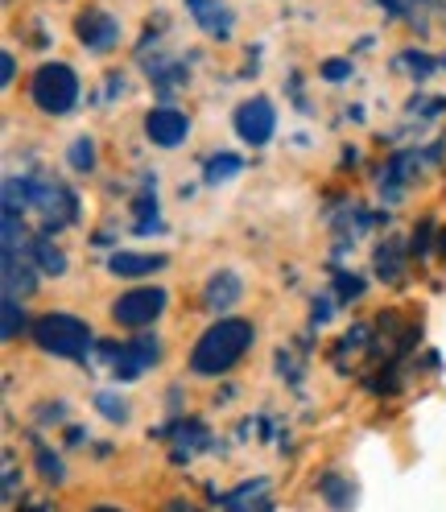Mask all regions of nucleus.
Instances as JSON below:
<instances>
[{
  "mask_svg": "<svg viewBox=\"0 0 446 512\" xmlns=\"http://www.w3.org/2000/svg\"><path fill=\"white\" fill-rule=\"evenodd\" d=\"M190 5V13L199 17V25L207 29V34H215V38H228L232 34V13L219 5V0H186Z\"/></svg>",
  "mask_w": 446,
  "mask_h": 512,
  "instance_id": "f8f14e48",
  "label": "nucleus"
},
{
  "mask_svg": "<svg viewBox=\"0 0 446 512\" xmlns=\"http://www.w3.org/2000/svg\"><path fill=\"white\" fill-rule=\"evenodd\" d=\"M91 512H120V508H112V504H100V508H91Z\"/></svg>",
  "mask_w": 446,
  "mask_h": 512,
  "instance_id": "bb28decb",
  "label": "nucleus"
},
{
  "mask_svg": "<svg viewBox=\"0 0 446 512\" xmlns=\"http://www.w3.org/2000/svg\"><path fill=\"white\" fill-rule=\"evenodd\" d=\"M318 492H323V500L331 504V508H352V500H356V488L347 484V479H339V475H323V484H318Z\"/></svg>",
  "mask_w": 446,
  "mask_h": 512,
  "instance_id": "dca6fc26",
  "label": "nucleus"
},
{
  "mask_svg": "<svg viewBox=\"0 0 446 512\" xmlns=\"http://www.w3.org/2000/svg\"><path fill=\"white\" fill-rule=\"evenodd\" d=\"M75 34H79V42L87 46V50H112L116 46V38H120V25L108 17V13H83L79 21H75Z\"/></svg>",
  "mask_w": 446,
  "mask_h": 512,
  "instance_id": "6e6552de",
  "label": "nucleus"
},
{
  "mask_svg": "<svg viewBox=\"0 0 446 512\" xmlns=\"http://www.w3.org/2000/svg\"><path fill=\"white\" fill-rule=\"evenodd\" d=\"M252 347V323L248 318H219V323H211L195 351H190V368L203 372V376H219L228 372L244 360V351Z\"/></svg>",
  "mask_w": 446,
  "mask_h": 512,
  "instance_id": "f257e3e1",
  "label": "nucleus"
},
{
  "mask_svg": "<svg viewBox=\"0 0 446 512\" xmlns=\"http://www.w3.org/2000/svg\"><path fill=\"white\" fill-rule=\"evenodd\" d=\"M34 343L58 360H79L91 347V331L75 314H42L34 323Z\"/></svg>",
  "mask_w": 446,
  "mask_h": 512,
  "instance_id": "f03ea898",
  "label": "nucleus"
},
{
  "mask_svg": "<svg viewBox=\"0 0 446 512\" xmlns=\"http://www.w3.org/2000/svg\"><path fill=\"white\" fill-rule=\"evenodd\" d=\"M29 207H34L42 215L46 228H67V223H75L79 215V203L67 186L58 182H34V195H29Z\"/></svg>",
  "mask_w": 446,
  "mask_h": 512,
  "instance_id": "39448f33",
  "label": "nucleus"
},
{
  "mask_svg": "<svg viewBox=\"0 0 446 512\" xmlns=\"http://www.w3.org/2000/svg\"><path fill=\"white\" fill-rule=\"evenodd\" d=\"M34 104L50 116H62V112H71L75 100H79V79L75 71L67 67V62H46V67H38L34 75Z\"/></svg>",
  "mask_w": 446,
  "mask_h": 512,
  "instance_id": "7ed1b4c3",
  "label": "nucleus"
},
{
  "mask_svg": "<svg viewBox=\"0 0 446 512\" xmlns=\"http://www.w3.org/2000/svg\"><path fill=\"white\" fill-rule=\"evenodd\" d=\"M13 488H17V463L13 455H5V500H13Z\"/></svg>",
  "mask_w": 446,
  "mask_h": 512,
  "instance_id": "4be33fe9",
  "label": "nucleus"
},
{
  "mask_svg": "<svg viewBox=\"0 0 446 512\" xmlns=\"http://www.w3.org/2000/svg\"><path fill=\"white\" fill-rule=\"evenodd\" d=\"M21 327H25V310L17 306V298H5V327L0 331H5V339H17Z\"/></svg>",
  "mask_w": 446,
  "mask_h": 512,
  "instance_id": "a211bd4d",
  "label": "nucleus"
},
{
  "mask_svg": "<svg viewBox=\"0 0 446 512\" xmlns=\"http://www.w3.org/2000/svg\"><path fill=\"white\" fill-rule=\"evenodd\" d=\"M166 265V256H153V252H112L108 256V269L116 277H149Z\"/></svg>",
  "mask_w": 446,
  "mask_h": 512,
  "instance_id": "9b49d317",
  "label": "nucleus"
},
{
  "mask_svg": "<svg viewBox=\"0 0 446 512\" xmlns=\"http://www.w3.org/2000/svg\"><path fill=\"white\" fill-rule=\"evenodd\" d=\"M397 252H401L397 244H385V248H380V256H376L380 277H397V273H401V256H397Z\"/></svg>",
  "mask_w": 446,
  "mask_h": 512,
  "instance_id": "6ab92c4d",
  "label": "nucleus"
},
{
  "mask_svg": "<svg viewBox=\"0 0 446 512\" xmlns=\"http://www.w3.org/2000/svg\"><path fill=\"white\" fill-rule=\"evenodd\" d=\"M236 170H240V157L223 153V157H211L207 170H203V178H207V186H219V182H228Z\"/></svg>",
  "mask_w": 446,
  "mask_h": 512,
  "instance_id": "f3484780",
  "label": "nucleus"
},
{
  "mask_svg": "<svg viewBox=\"0 0 446 512\" xmlns=\"http://www.w3.org/2000/svg\"><path fill=\"white\" fill-rule=\"evenodd\" d=\"M0 83H13V54H0Z\"/></svg>",
  "mask_w": 446,
  "mask_h": 512,
  "instance_id": "b1692460",
  "label": "nucleus"
},
{
  "mask_svg": "<svg viewBox=\"0 0 446 512\" xmlns=\"http://www.w3.org/2000/svg\"><path fill=\"white\" fill-rule=\"evenodd\" d=\"M166 512H199V508H195V504H186V500H170Z\"/></svg>",
  "mask_w": 446,
  "mask_h": 512,
  "instance_id": "a878e982",
  "label": "nucleus"
},
{
  "mask_svg": "<svg viewBox=\"0 0 446 512\" xmlns=\"http://www.w3.org/2000/svg\"><path fill=\"white\" fill-rule=\"evenodd\" d=\"M34 294V269L21 261V252H5V298Z\"/></svg>",
  "mask_w": 446,
  "mask_h": 512,
  "instance_id": "ddd939ff",
  "label": "nucleus"
},
{
  "mask_svg": "<svg viewBox=\"0 0 446 512\" xmlns=\"http://www.w3.org/2000/svg\"><path fill=\"white\" fill-rule=\"evenodd\" d=\"M244 290H240V277L236 273H215L211 281H207V294H203V302H207V310H228L236 298H240Z\"/></svg>",
  "mask_w": 446,
  "mask_h": 512,
  "instance_id": "4468645a",
  "label": "nucleus"
},
{
  "mask_svg": "<svg viewBox=\"0 0 446 512\" xmlns=\"http://www.w3.org/2000/svg\"><path fill=\"white\" fill-rule=\"evenodd\" d=\"M145 133H149V141H153V145L174 149V145H182V141H186L190 120H186L178 108H153V112L145 116Z\"/></svg>",
  "mask_w": 446,
  "mask_h": 512,
  "instance_id": "0eeeda50",
  "label": "nucleus"
},
{
  "mask_svg": "<svg viewBox=\"0 0 446 512\" xmlns=\"http://www.w3.org/2000/svg\"><path fill=\"white\" fill-rule=\"evenodd\" d=\"M223 512H273V496L265 479H248L236 492L223 496Z\"/></svg>",
  "mask_w": 446,
  "mask_h": 512,
  "instance_id": "1a4fd4ad",
  "label": "nucleus"
},
{
  "mask_svg": "<svg viewBox=\"0 0 446 512\" xmlns=\"http://www.w3.org/2000/svg\"><path fill=\"white\" fill-rule=\"evenodd\" d=\"M34 265H38L42 273L58 277V273H67V256H62V248H58L50 236H38V240H34Z\"/></svg>",
  "mask_w": 446,
  "mask_h": 512,
  "instance_id": "2eb2a0df",
  "label": "nucleus"
},
{
  "mask_svg": "<svg viewBox=\"0 0 446 512\" xmlns=\"http://www.w3.org/2000/svg\"><path fill=\"white\" fill-rule=\"evenodd\" d=\"M430 232H434V223L426 219V223H422V232L413 236V256H430Z\"/></svg>",
  "mask_w": 446,
  "mask_h": 512,
  "instance_id": "412c9836",
  "label": "nucleus"
},
{
  "mask_svg": "<svg viewBox=\"0 0 446 512\" xmlns=\"http://www.w3.org/2000/svg\"><path fill=\"white\" fill-rule=\"evenodd\" d=\"M71 166H75V170H91V166H95V145H91L87 137L71 145Z\"/></svg>",
  "mask_w": 446,
  "mask_h": 512,
  "instance_id": "aec40b11",
  "label": "nucleus"
},
{
  "mask_svg": "<svg viewBox=\"0 0 446 512\" xmlns=\"http://www.w3.org/2000/svg\"><path fill=\"white\" fill-rule=\"evenodd\" d=\"M166 310V290H157V285H141V290H129L120 294L116 306H112V318L120 327H149L157 314Z\"/></svg>",
  "mask_w": 446,
  "mask_h": 512,
  "instance_id": "20e7f679",
  "label": "nucleus"
},
{
  "mask_svg": "<svg viewBox=\"0 0 446 512\" xmlns=\"http://www.w3.org/2000/svg\"><path fill=\"white\" fill-rule=\"evenodd\" d=\"M100 409H108V413H112V422H124V405H116L112 397H100Z\"/></svg>",
  "mask_w": 446,
  "mask_h": 512,
  "instance_id": "393cba45",
  "label": "nucleus"
},
{
  "mask_svg": "<svg viewBox=\"0 0 446 512\" xmlns=\"http://www.w3.org/2000/svg\"><path fill=\"white\" fill-rule=\"evenodd\" d=\"M323 75L327 79H347V75H352V62H327Z\"/></svg>",
  "mask_w": 446,
  "mask_h": 512,
  "instance_id": "5701e85b",
  "label": "nucleus"
},
{
  "mask_svg": "<svg viewBox=\"0 0 446 512\" xmlns=\"http://www.w3.org/2000/svg\"><path fill=\"white\" fill-rule=\"evenodd\" d=\"M273 128H277V116H273V104L269 100H244L236 108V133L244 145H265L273 137Z\"/></svg>",
  "mask_w": 446,
  "mask_h": 512,
  "instance_id": "423d86ee",
  "label": "nucleus"
},
{
  "mask_svg": "<svg viewBox=\"0 0 446 512\" xmlns=\"http://www.w3.org/2000/svg\"><path fill=\"white\" fill-rule=\"evenodd\" d=\"M157 364V339H133L129 347H120V356H116V376L120 380H129L137 376L141 368Z\"/></svg>",
  "mask_w": 446,
  "mask_h": 512,
  "instance_id": "9d476101",
  "label": "nucleus"
}]
</instances>
